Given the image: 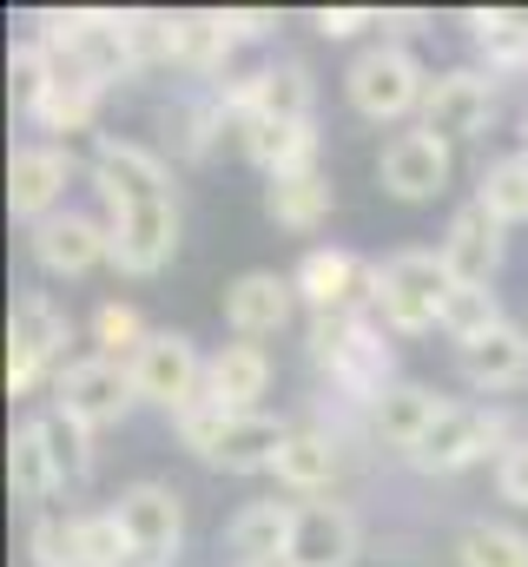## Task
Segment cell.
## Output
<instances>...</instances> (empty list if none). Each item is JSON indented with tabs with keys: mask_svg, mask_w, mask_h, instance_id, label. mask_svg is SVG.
<instances>
[{
	"mask_svg": "<svg viewBox=\"0 0 528 567\" xmlns=\"http://www.w3.org/2000/svg\"><path fill=\"white\" fill-rule=\"evenodd\" d=\"M344 100H351L370 126H403L409 113H423L429 73H423V60H416L409 47L377 40V47H364V53L344 66Z\"/></svg>",
	"mask_w": 528,
	"mask_h": 567,
	"instance_id": "1",
	"label": "cell"
},
{
	"mask_svg": "<svg viewBox=\"0 0 528 567\" xmlns=\"http://www.w3.org/2000/svg\"><path fill=\"white\" fill-rule=\"evenodd\" d=\"M67 343H73V323H67V310L47 290L13 297V317H7V390L33 396L40 383H53L67 370Z\"/></svg>",
	"mask_w": 528,
	"mask_h": 567,
	"instance_id": "2",
	"label": "cell"
},
{
	"mask_svg": "<svg viewBox=\"0 0 528 567\" xmlns=\"http://www.w3.org/2000/svg\"><path fill=\"white\" fill-rule=\"evenodd\" d=\"M311 363L331 370V383L344 396H357L364 410L390 390V343L364 323V317H311Z\"/></svg>",
	"mask_w": 528,
	"mask_h": 567,
	"instance_id": "3",
	"label": "cell"
},
{
	"mask_svg": "<svg viewBox=\"0 0 528 567\" xmlns=\"http://www.w3.org/2000/svg\"><path fill=\"white\" fill-rule=\"evenodd\" d=\"M449 290L456 278L443 271V258L436 251H396L377 265V317H384V330L396 337H423V330H443V303H449Z\"/></svg>",
	"mask_w": 528,
	"mask_h": 567,
	"instance_id": "4",
	"label": "cell"
},
{
	"mask_svg": "<svg viewBox=\"0 0 528 567\" xmlns=\"http://www.w3.org/2000/svg\"><path fill=\"white\" fill-rule=\"evenodd\" d=\"M132 377V396L165 410V416H185L192 403H205V357L185 330H152L145 350L126 363Z\"/></svg>",
	"mask_w": 528,
	"mask_h": 567,
	"instance_id": "5",
	"label": "cell"
},
{
	"mask_svg": "<svg viewBox=\"0 0 528 567\" xmlns=\"http://www.w3.org/2000/svg\"><path fill=\"white\" fill-rule=\"evenodd\" d=\"M120 528H126L132 567H172L179 561V542H185V502L172 482H132L113 502Z\"/></svg>",
	"mask_w": 528,
	"mask_h": 567,
	"instance_id": "6",
	"label": "cell"
},
{
	"mask_svg": "<svg viewBox=\"0 0 528 567\" xmlns=\"http://www.w3.org/2000/svg\"><path fill=\"white\" fill-rule=\"evenodd\" d=\"M502 435H509V423L496 416V410H469V403H449L443 416H436V429L403 455L416 475H463V468H476L489 449H502Z\"/></svg>",
	"mask_w": 528,
	"mask_h": 567,
	"instance_id": "7",
	"label": "cell"
},
{
	"mask_svg": "<svg viewBox=\"0 0 528 567\" xmlns=\"http://www.w3.org/2000/svg\"><path fill=\"white\" fill-rule=\"evenodd\" d=\"M132 403V377L126 363H113V357H80V363H67L60 377H53V410L60 416H73L80 429H113L120 416H126Z\"/></svg>",
	"mask_w": 528,
	"mask_h": 567,
	"instance_id": "8",
	"label": "cell"
},
{
	"mask_svg": "<svg viewBox=\"0 0 528 567\" xmlns=\"http://www.w3.org/2000/svg\"><path fill=\"white\" fill-rule=\"evenodd\" d=\"M113 225V271L126 278H152L172 265L179 251V205L172 198H145V205H126V212H106Z\"/></svg>",
	"mask_w": 528,
	"mask_h": 567,
	"instance_id": "9",
	"label": "cell"
},
{
	"mask_svg": "<svg viewBox=\"0 0 528 567\" xmlns=\"http://www.w3.org/2000/svg\"><path fill=\"white\" fill-rule=\"evenodd\" d=\"M27 245L47 278H87V271L113 265V225H100L93 212H53L47 225H33Z\"/></svg>",
	"mask_w": 528,
	"mask_h": 567,
	"instance_id": "10",
	"label": "cell"
},
{
	"mask_svg": "<svg viewBox=\"0 0 528 567\" xmlns=\"http://www.w3.org/2000/svg\"><path fill=\"white\" fill-rule=\"evenodd\" d=\"M291 284H297V303H311V317H344V310L377 297V265H364L357 251L324 245V251H304Z\"/></svg>",
	"mask_w": 528,
	"mask_h": 567,
	"instance_id": "11",
	"label": "cell"
},
{
	"mask_svg": "<svg viewBox=\"0 0 528 567\" xmlns=\"http://www.w3.org/2000/svg\"><path fill=\"white\" fill-rule=\"evenodd\" d=\"M449 172H456L449 140H436V133H423V126L396 133V140L384 145V158H377V185H384L390 198H403V205H423V198L449 192Z\"/></svg>",
	"mask_w": 528,
	"mask_h": 567,
	"instance_id": "12",
	"label": "cell"
},
{
	"mask_svg": "<svg viewBox=\"0 0 528 567\" xmlns=\"http://www.w3.org/2000/svg\"><path fill=\"white\" fill-rule=\"evenodd\" d=\"M93 192L106 198V212H126V205H145V198H172V165L139 140H100Z\"/></svg>",
	"mask_w": 528,
	"mask_h": 567,
	"instance_id": "13",
	"label": "cell"
},
{
	"mask_svg": "<svg viewBox=\"0 0 528 567\" xmlns=\"http://www.w3.org/2000/svg\"><path fill=\"white\" fill-rule=\"evenodd\" d=\"M67 185H73L67 145H20L7 165V205L20 225H47L53 212H67Z\"/></svg>",
	"mask_w": 528,
	"mask_h": 567,
	"instance_id": "14",
	"label": "cell"
},
{
	"mask_svg": "<svg viewBox=\"0 0 528 567\" xmlns=\"http://www.w3.org/2000/svg\"><path fill=\"white\" fill-rule=\"evenodd\" d=\"M496 120V80L476 73V66H456V73H436L429 80V100H423V133L436 140H476L483 126Z\"/></svg>",
	"mask_w": 528,
	"mask_h": 567,
	"instance_id": "15",
	"label": "cell"
},
{
	"mask_svg": "<svg viewBox=\"0 0 528 567\" xmlns=\"http://www.w3.org/2000/svg\"><path fill=\"white\" fill-rule=\"evenodd\" d=\"M436 258H443V271L456 284H476V290H489L496 271H502V225L469 198V205H456V218L443 225V245H436Z\"/></svg>",
	"mask_w": 528,
	"mask_h": 567,
	"instance_id": "16",
	"label": "cell"
},
{
	"mask_svg": "<svg viewBox=\"0 0 528 567\" xmlns=\"http://www.w3.org/2000/svg\"><path fill=\"white\" fill-rule=\"evenodd\" d=\"M364 555V528L344 502H297L291 567H351Z\"/></svg>",
	"mask_w": 528,
	"mask_h": 567,
	"instance_id": "17",
	"label": "cell"
},
{
	"mask_svg": "<svg viewBox=\"0 0 528 567\" xmlns=\"http://www.w3.org/2000/svg\"><path fill=\"white\" fill-rule=\"evenodd\" d=\"M297 310V284L277 278V271H245L238 284H225V323L258 343V337H277Z\"/></svg>",
	"mask_w": 528,
	"mask_h": 567,
	"instance_id": "18",
	"label": "cell"
},
{
	"mask_svg": "<svg viewBox=\"0 0 528 567\" xmlns=\"http://www.w3.org/2000/svg\"><path fill=\"white\" fill-rule=\"evenodd\" d=\"M284 442H291V423L252 410V416H232V423L219 429V442H212L199 462H205V468H225V475H258V468H277Z\"/></svg>",
	"mask_w": 528,
	"mask_h": 567,
	"instance_id": "19",
	"label": "cell"
},
{
	"mask_svg": "<svg viewBox=\"0 0 528 567\" xmlns=\"http://www.w3.org/2000/svg\"><path fill=\"white\" fill-rule=\"evenodd\" d=\"M245 158L258 165L264 178H304L317 172V120H252L245 133Z\"/></svg>",
	"mask_w": 528,
	"mask_h": 567,
	"instance_id": "20",
	"label": "cell"
},
{
	"mask_svg": "<svg viewBox=\"0 0 528 567\" xmlns=\"http://www.w3.org/2000/svg\"><path fill=\"white\" fill-rule=\"evenodd\" d=\"M291 528H297V502H252L232 515L225 555L238 567H277L291 561Z\"/></svg>",
	"mask_w": 528,
	"mask_h": 567,
	"instance_id": "21",
	"label": "cell"
},
{
	"mask_svg": "<svg viewBox=\"0 0 528 567\" xmlns=\"http://www.w3.org/2000/svg\"><path fill=\"white\" fill-rule=\"evenodd\" d=\"M456 370H463V383L483 390V396H509V390H522L528 383V330H516V323L489 330L483 343L456 350Z\"/></svg>",
	"mask_w": 528,
	"mask_h": 567,
	"instance_id": "22",
	"label": "cell"
},
{
	"mask_svg": "<svg viewBox=\"0 0 528 567\" xmlns=\"http://www.w3.org/2000/svg\"><path fill=\"white\" fill-rule=\"evenodd\" d=\"M271 390V357H264L258 343H225V350H212L205 357V396L219 403V410H238V416H252L258 410V396Z\"/></svg>",
	"mask_w": 528,
	"mask_h": 567,
	"instance_id": "23",
	"label": "cell"
},
{
	"mask_svg": "<svg viewBox=\"0 0 528 567\" xmlns=\"http://www.w3.org/2000/svg\"><path fill=\"white\" fill-rule=\"evenodd\" d=\"M443 410H449V403H436L423 383H390V390H384V396H377L364 416H370V435H377L384 449L409 455V449H416V442L436 429V416H443Z\"/></svg>",
	"mask_w": 528,
	"mask_h": 567,
	"instance_id": "24",
	"label": "cell"
},
{
	"mask_svg": "<svg viewBox=\"0 0 528 567\" xmlns=\"http://www.w3.org/2000/svg\"><path fill=\"white\" fill-rule=\"evenodd\" d=\"M7 482H13V495H20L27 508H40V515H47V502L67 488V482H60V462H53V449H47L40 416L13 429V442H7Z\"/></svg>",
	"mask_w": 528,
	"mask_h": 567,
	"instance_id": "25",
	"label": "cell"
},
{
	"mask_svg": "<svg viewBox=\"0 0 528 567\" xmlns=\"http://www.w3.org/2000/svg\"><path fill=\"white\" fill-rule=\"evenodd\" d=\"M337 212V192L324 172H304V178H271L264 185V218L277 231H317L324 218Z\"/></svg>",
	"mask_w": 528,
	"mask_h": 567,
	"instance_id": "26",
	"label": "cell"
},
{
	"mask_svg": "<svg viewBox=\"0 0 528 567\" xmlns=\"http://www.w3.org/2000/svg\"><path fill=\"white\" fill-rule=\"evenodd\" d=\"M337 468H344V455H337V435L331 429H291V442H284V455H277L271 475L291 495H317V488L337 482Z\"/></svg>",
	"mask_w": 528,
	"mask_h": 567,
	"instance_id": "27",
	"label": "cell"
},
{
	"mask_svg": "<svg viewBox=\"0 0 528 567\" xmlns=\"http://www.w3.org/2000/svg\"><path fill=\"white\" fill-rule=\"evenodd\" d=\"M463 27H469L476 53L489 60V73H522L528 66V13H516V7H469Z\"/></svg>",
	"mask_w": 528,
	"mask_h": 567,
	"instance_id": "28",
	"label": "cell"
},
{
	"mask_svg": "<svg viewBox=\"0 0 528 567\" xmlns=\"http://www.w3.org/2000/svg\"><path fill=\"white\" fill-rule=\"evenodd\" d=\"M476 205L509 231V225H528V152H502L483 165L476 178Z\"/></svg>",
	"mask_w": 528,
	"mask_h": 567,
	"instance_id": "29",
	"label": "cell"
},
{
	"mask_svg": "<svg viewBox=\"0 0 528 567\" xmlns=\"http://www.w3.org/2000/svg\"><path fill=\"white\" fill-rule=\"evenodd\" d=\"M53 80H60V66H53V53L40 47V33H27V40H13V53H7V93H13V113H40V100L53 93Z\"/></svg>",
	"mask_w": 528,
	"mask_h": 567,
	"instance_id": "30",
	"label": "cell"
},
{
	"mask_svg": "<svg viewBox=\"0 0 528 567\" xmlns=\"http://www.w3.org/2000/svg\"><path fill=\"white\" fill-rule=\"evenodd\" d=\"M238 33L225 27V13H179V66L185 73H219L232 60Z\"/></svg>",
	"mask_w": 528,
	"mask_h": 567,
	"instance_id": "31",
	"label": "cell"
},
{
	"mask_svg": "<svg viewBox=\"0 0 528 567\" xmlns=\"http://www.w3.org/2000/svg\"><path fill=\"white\" fill-rule=\"evenodd\" d=\"M509 317H502V303H496V290H476V284H456L449 290V303H443V337L456 343V350H469V343H483L489 330H502Z\"/></svg>",
	"mask_w": 528,
	"mask_h": 567,
	"instance_id": "32",
	"label": "cell"
},
{
	"mask_svg": "<svg viewBox=\"0 0 528 567\" xmlns=\"http://www.w3.org/2000/svg\"><path fill=\"white\" fill-rule=\"evenodd\" d=\"M27 555L33 567H87V515H33L27 528Z\"/></svg>",
	"mask_w": 528,
	"mask_h": 567,
	"instance_id": "33",
	"label": "cell"
},
{
	"mask_svg": "<svg viewBox=\"0 0 528 567\" xmlns=\"http://www.w3.org/2000/svg\"><path fill=\"white\" fill-rule=\"evenodd\" d=\"M463 567H528V528L516 522H469L456 542Z\"/></svg>",
	"mask_w": 528,
	"mask_h": 567,
	"instance_id": "34",
	"label": "cell"
},
{
	"mask_svg": "<svg viewBox=\"0 0 528 567\" xmlns=\"http://www.w3.org/2000/svg\"><path fill=\"white\" fill-rule=\"evenodd\" d=\"M93 113H100V86H93V80H80V73H60V80H53V93L40 100L33 126H47V133H87V126H93Z\"/></svg>",
	"mask_w": 528,
	"mask_h": 567,
	"instance_id": "35",
	"label": "cell"
},
{
	"mask_svg": "<svg viewBox=\"0 0 528 567\" xmlns=\"http://www.w3.org/2000/svg\"><path fill=\"white\" fill-rule=\"evenodd\" d=\"M132 66H179V13H120Z\"/></svg>",
	"mask_w": 528,
	"mask_h": 567,
	"instance_id": "36",
	"label": "cell"
},
{
	"mask_svg": "<svg viewBox=\"0 0 528 567\" xmlns=\"http://www.w3.org/2000/svg\"><path fill=\"white\" fill-rule=\"evenodd\" d=\"M145 337H152V330H145V317H139L132 303H120V297L93 310V343H100V357H113V363H132V357L145 350Z\"/></svg>",
	"mask_w": 528,
	"mask_h": 567,
	"instance_id": "37",
	"label": "cell"
},
{
	"mask_svg": "<svg viewBox=\"0 0 528 567\" xmlns=\"http://www.w3.org/2000/svg\"><path fill=\"white\" fill-rule=\"evenodd\" d=\"M47 429V449H53V462H60V482H87L93 475V429H80L73 416H40Z\"/></svg>",
	"mask_w": 528,
	"mask_h": 567,
	"instance_id": "38",
	"label": "cell"
},
{
	"mask_svg": "<svg viewBox=\"0 0 528 567\" xmlns=\"http://www.w3.org/2000/svg\"><path fill=\"white\" fill-rule=\"evenodd\" d=\"M311 27H317L324 40H357L364 27H384V13H377V7H317Z\"/></svg>",
	"mask_w": 528,
	"mask_h": 567,
	"instance_id": "39",
	"label": "cell"
},
{
	"mask_svg": "<svg viewBox=\"0 0 528 567\" xmlns=\"http://www.w3.org/2000/svg\"><path fill=\"white\" fill-rule=\"evenodd\" d=\"M496 495H502L509 508H528V435L502 449V462H496Z\"/></svg>",
	"mask_w": 528,
	"mask_h": 567,
	"instance_id": "40",
	"label": "cell"
},
{
	"mask_svg": "<svg viewBox=\"0 0 528 567\" xmlns=\"http://www.w3.org/2000/svg\"><path fill=\"white\" fill-rule=\"evenodd\" d=\"M225 27H232L238 40H264L277 20H271V13H245V7H225Z\"/></svg>",
	"mask_w": 528,
	"mask_h": 567,
	"instance_id": "41",
	"label": "cell"
},
{
	"mask_svg": "<svg viewBox=\"0 0 528 567\" xmlns=\"http://www.w3.org/2000/svg\"><path fill=\"white\" fill-rule=\"evenodd\" d=\"M423 27V13H384V33H396V47H403V33H416Z\"/></svg>",
	"mask_w": 528,
	"mask_h": 567,
	"instance_id": "42",
	"label": "cell"
},
{
	"mask_svg": "<svg viewBox=\"0 0 528 567\" xmlns=\"http://www.w3.org/2000/svg\"><path fill=\"white\" fill-rule=\"evenodd\" d=\"M522 152H528V120H522Z\"/></svg>",
	"mask_w": 528,
	"mask_h": 567,
	"instance_id": "43",
	"label": "cell"
}]
</instances>
